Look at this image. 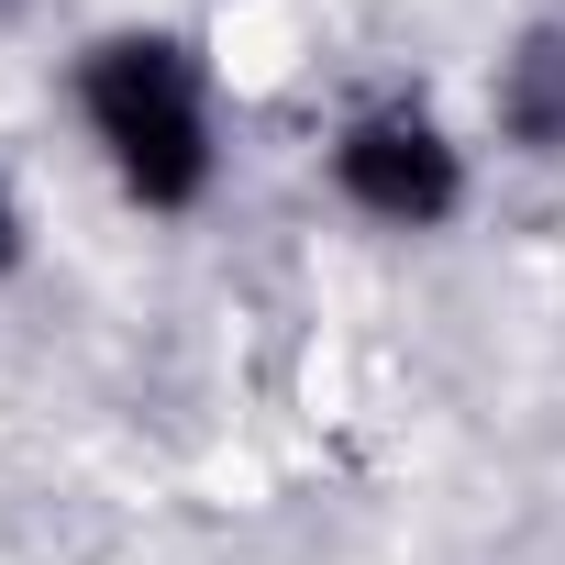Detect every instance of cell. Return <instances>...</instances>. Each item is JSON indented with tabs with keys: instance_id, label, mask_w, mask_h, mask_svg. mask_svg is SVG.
I'll return each mask as SVG.
<instances>
[{
	"instance_id": "cell-1",
	"label": "cell",
	"mask_w": 565,
	"mask_h": 565,
	"mask_svg": "<svg viewBox=\"0 0 565 565\" xmlns=\"http://www.w3.org/2000/svg\"><path fill=\"white\" fill-rule=\"evenodd\" d=\"M333 167H344V189H355L377 222H444V211H455V189H466V178H455V145H444L433 122H411V111L355 122Z\"/></svg>"
},
{
	"instance_id": "cell-2",
	"label": "cell",
	"mask_w": 565,
	"mask_h": 565,
	"mask_svg": "<svg viewBox=\"0 0 565 565\" xmlns=\"http://www.w3.org/2000/svg\"><path fill=\"white\" fill-rule=\"evenodd\" d=\"M78 100H89L100 145H122V134H145V122H189V111H200V78H189V56H178L167 34H122V45L89 56Z\"/></svg>"
},
{
	"instance_id": "cell-4",
	"label": "cell",
	"mask_w": 565,
	"mask_h": 565,
	"mask_svg": "<svg viewBox=\"0 0 565 565\" xmlns=\"http://www.w3.org/2000/svg\"><path fill=\"white\" fill-rule=\"evenodd\" d=\"M499 122L521 145H565V34H532L510 67H499Z\"/></svg>"
},
{
	"instance_id": "cell-3",
	"label": "cell",
	"mask_w": 565,
	"mask_h": 565,
	"mask_svg": "<svg viewBox=\"0 0 565 565\" xmlns=\"http://www.w3.org/2000/svg\"><path fill=\"white\" fill-rule=\"evenodd\" d=\"M111 167H122L134 200L178 211V200H200V178H211V134H200V111H189V122H145V134L111 145Z\"/></svg>"
}]
</instances>
